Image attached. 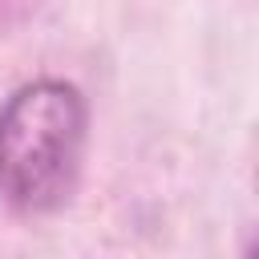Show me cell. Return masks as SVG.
I'll list each match as a JSON object with an SVG mask.
<instances>
[{"label": "cell", "instance_id": "cell-1", "mask_svg": "<svg viewBox=\"0 0 259 259\" xmlns=\"http://www.w3.org/2000/svg\"><path fill=\"white\" fill-rule=\"evenodd\" d=\"M89 105L73 81L40 77L0 105V198L20 214L61 210L81 178Z\"/></svg>", "mask_w": 259, "mask_h": 259}, {"label": "cell", "instance_id": "cell-2", "mask_svg": "<svg viewBox=\"0 0 259 259\" xmlns=\"http://www.w3.org/2000/svg\"><path fill=\"white\" fill-rule=\"evenodd\" d=\"M8 4H12V0H0V24H4V12H8Z\"/></svg>", "mask_w": 259, "mask_h": 259}]
</instances>
